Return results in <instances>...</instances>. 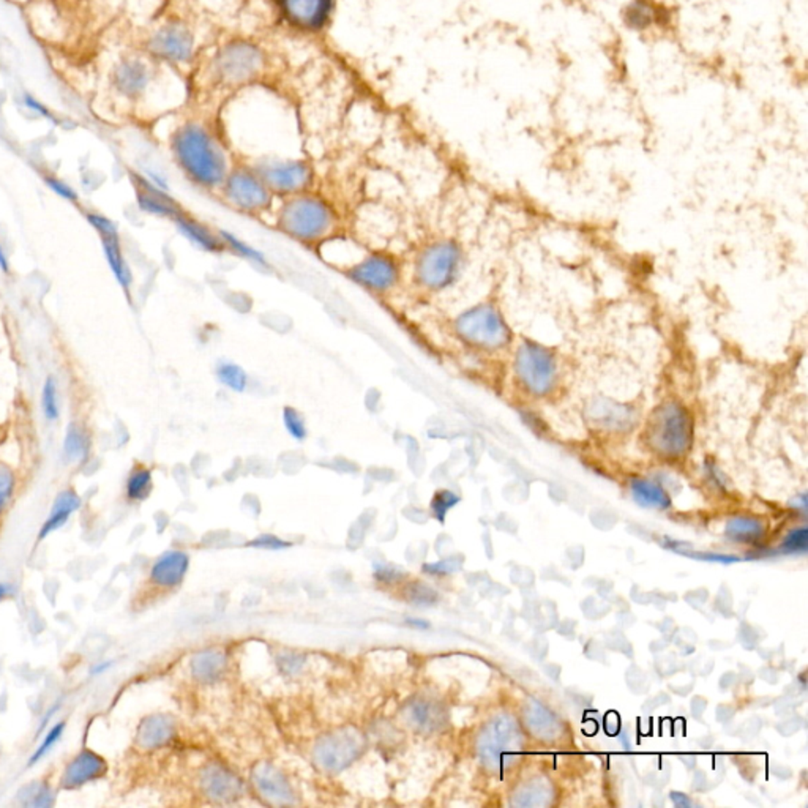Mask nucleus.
Here are the masks:
<instances>
[{
    "instance_id": "1",
    "label": "nucleus",
    "mask_w": 808,
    "mask_h": 808,
    "mask_svg": "<svg viewBox=\"0 0 808 808\" xmlns=\"http://www.w3.org/2000/svg\"><path fill=\"white\" fill-rule=\"evenodd\" d=\"M178 166L188 177L204 188H218L228 177V159L209 132L196 123L178 128L172 140Z\"/></svg>"
},
{
    "instance_id": "2",
    "label": "nucleus",
    "mask_w": 808,
    "mask_h": 808,
    "mask_svg": "<svg viewBox=\"0 0 808 808\" xmlns=\"http://www.w3.org/2000/svg\"><path fill=\"white\" fill-rule=\"evenodd\" d=\"M280 230L304 243L322 242L337 226V213L322 197L293 195L283 204L278 218Z\"/></svg>"
},
{
    "instance_id": "3",
    "label": "nucleus",
    "mask_w": 808,
    "mask_h": 808,
    "mask_svg": "<svg viewBox=\"0 0 808 808\" xmlns=\"http://www.w3.org/2000/svg\"><path fill=\"white\" fill-rule=\"evenodd\" d=\"M646 436L650 447L665 457H681L694 438L692 414L677 401H667L650 414Z\"/></svg>"
},
{
    "instance_id": "4",
    "label": "nucleus",
    "mask_w": 808,
    "mask_h": 808,
    "mask_svg": "<svg viewBox=\"0 0 808 808\" xmlns=\"http://www.w3.org/2000/svg\"><path fill=\"white\" fill-rule=\"evenodd\" d=\"M463 253L452 241H438L421 250L414 262V280L419 286L438 293L457 280Z\"/></svg>"
},
{
    "instance_id": "5",
    "label": "nucleus",
    "mask_w": 808,
    "mask_h": 808,
    "mask_svg": "<svg viewBox=\"0 0 808 808\" xmlns=\"http://www.w3.org/2000/svg\"><path fill=\"white\" fill-rule=\"evenodd\" d=\"M516 379L529 395L547 396L551 394L558 384V360L551 350L543 348L534 341H522L516 350L515 362Z\"/></svg>"
},
{
    "instance_id": "6",
    "label": "nucleus",
    "mask_w": 808,
    "mask_h": 808,
    "mask_svg": "<svg viewBox=\"0 0 808 808\" xmlns=\"http://www.w3.org/2000/svg\"><path fill=\"white\" fill-rule=\"evenodd\" d=\"M455 331L466 344L477 350H501L512 340L509 325L493 305H477L461 313L455 321Z\"/></svg>"
},
{
    "instance_id": "7",
    "label": "nucleus",
    "mask_w": 808,
    "mask_h": 808,
    "mask_svg": "<svg viewBox=\"0 0 808 808\" xmlns=\"http://www.w3.org/2000/svg\"><path fill=\"white\" fill-rule=\"evenodd\" d=\"M522 747L520 726L509 715H499L491 720L480 734L477 744L478 755L490 769H501L507 766L509 761L515 759Z\"/></svg>"
},
{
    "instance_id": "8",
    "label": "nucleus",
    "mask_w": 808,
    "mask_h": 808,
    "mask_svg": "<svg viewBox=\"0 0 808 808\" xmlns=\"http://www.w3.org/2000/svg\"><path fill=\"white\" fill-rule=\"evenodd\" d=\"M215 73L224 84H243L255 79L264 67L261 50L247 41H232L218 51Z\"/></svg>"
},
{
    "instance_id": "9",
    "label": "nucleus",
    "mask_w": 808,
    "mask_h": 808,
    "mask_svg": "<svg viewBox=\"0 0 808 808\" xmlns=\"http://www.w3.org/2000/svg\"><path fill=\"white\" fill-rule=\"evenodd\" d=\"M222 186L228 203L239 211L259 213L272 205L274 193L256 171L236 169L230 172Z\"/></svg>"
},
{
    "instance_id": "10",
    "label": "nucleus",
    "mask_w": 808,
    "mask_h": 808,
    "mask_svg": "<svg viewBox=\"0 0 808 808\" xmlns=\"http://www.w3.org/2000/svg\"><path fill=\"white\" fill-rule=\"evenodd\" d=\"M348 277L371 293L386 294L400 281L401 268L394 256L373 253L348 268Z\"/></svg>"
},
{
    "instance_id": "11",
    "label": "nucleus",
    "mask_w": 808,
    "mask_h": 808,
    "mask_svg": "<svg viewBox=\"0 0 808 808\" xmlns=\"http://www.w3.org/2000/svg\"><path fill=\"white\" fill-rule=\"evenodd\" d=\"M362 736L352 730H340L331 732L319 740L314 749V759L319 767L329 772H340L346 769L360 751H362Z\"/></svg>"
},
{
    "instance_id": "12",
    "label": "nucleus",
    "mask_w": 808,
    "mask_h": 808,
    "mask_svg": "<svg viewBox=\"0 0 808 808\" xmlns=\"http://www.w3.org/2000/svg\"><path fill=\"white\" fill-rule=\"evenodd\" d=\"M256 172L272 193L275 191L287 196L304 193L312 182L310 166L297 159L266 161L258 166Z\"/></svg>"
},
{
    "instance_id": "13",
    "label": "nucleus",
    "mask_w": 808,
    "mask_h": 808,
    "mask_svg": "<svg viewBox=\"0 0 808 808\" xmlns=\"http://www.w3.org/2000/svg\"><path fill=\"white\" fill-rule=\"evenodd\" d=\"M277 4L291 26L319 31L331 18L335 0H277Z\"/></svg>"
},
{
    "instance_id": "14",
    "label": "nucleus",
    "mask_w": 808,
    "mask_h": 808,
    "mask_svg": "<svg viewBox=\"0 0 808 808\" xmlns=\"http://www.w3.org/2000/svg\"><path fill=\"white\" fill-rule=\"evenodd\" d=\"M87 220L95 228L96 232L100 234L103 250H104V255H106V261H108L109 268L114 274L115 280L119 281V285L128 293L130 286H132L133 277H132L130 268H128L127 261L123 258L121 239H119V234H117L115 224L109 218L98 215V213H89Z\"/></svg>"
},
{
    "instance_id": "15",
    "label": "nucleus",
    "mask_w": 808,
    "mask_h": 808,
    "mask_svg": "<svg viewBox=\"0 0 808 808\" xmlns=\"http://www.w3.org/2000/svg\"><path fill=\"white\" fill-rule=\"evenodd\" d=\"M193 35L180 24L161 27L150 41L153 54L168 62H186L193 56Z\"/></svg>"
},
{
    "instance_id": "16",
    "label": "nucleus",
    "mask_w": 808,
    "mask_h": 808,
    "mask_svg": "<svg viewBox=\"0 0 808 808\" xmlns=\"http://www.w3.org/2000/svg\"><path fill=\"white\" fill-rule=\"evenodd\" d=\"M586 415L589 421L598 428L612 430V431H622L631 428L637 421V411L619 401L610 398H598L592 401L586 409Z\"/></svg>"
},
{
    "instance_id": "17",
    "label": "nucleus",
    "mask_w": 808,
    "mask_h": 808,
    "mask_svg": "<svg viewBox=\"0 0 808 808\" xmlns=\"http://www.w3.org/2000/svg\"><path fill=\"white\" fill-rule=\"evenodd\" d=\"M134 186H136L138 204L147 213L174 220L184 212L177 201H174L169 195H166L165 191L157 185H153L150 180L141 177V176H134Z\"/></svg>"
},
{
    "instance_id": "18",
    "label": "nucleus",
    "mask_w": 808,
    "mask_h": 808,
    "mask_svg": "<svg viewBox=\"0 0 808 808\" xmlns=\"http://www.w3.org/2000/svg\"><path fill=\"white\" fill-rule=\"evenodd\" d=\"M174 223L180 231V234L186 237L197 249L207 251V253H222L226 250L220 234H215L207 224L197 222L190 215H186L185 212L174 218Z\"/></svg>"
},
{
    "instance_id": "19",
    "label": "nucleus",
    "mask_w": 808,
    "mask_h": 808,
    "mask_svg": "<svg viewBox=\"0 0 808 808\" xmlns=\"http://www.w3.org/2000/svg\"><path fill=\"white\" fill-rule=\"evenodd\" d=\"M256 788L266 799L278 803H289L294 801V793L291 785L287 783L280 770L275 769L268 764H261L253 772Z\"/></svg>"
},
{
    "instance_id": "20",
    "label": "nucleus",
    "mask_w": 808,
    "mask_h": 808,
    "mask_svg": "<svg viewBox=\"0 0 808 808\" xmlns=\"http://www.w3.org/2000/svg\"><path fill=\"white\" fill-rule=\"evenodd\" d=\"M188 564V554L184 551H169L153 564L150 579L161 587L178 586L184 581Z\"/></svg>"
},
{
    "instance_id": "21",
    "label": "nucleus",
    "mask_w": 808,
    "mask_h": 808,
    "mask_svg": "<svg viewBox=\"0 0 808 808\" xmlns=\"http://www.w3.org/2000/svg\"><path fill=\"white\" fill-rule=\"evenodd\" d=\"M203 786H204L205 793L211 795L212 799H217V801H231L241 794V789H242V785L237 780V776H232L230 770L218 767V766L204 770Z\"/></svg>"
},
{
    "instance_id": "22",
    "label": "nucleus",
    "mask_w": 808,
    "mask_h": 808,
    "mask_svg": "<svg viewBox=\"0 0 808 808\" xmlns=\"http://www.w3.org/2000/svg\"><path fill=\"white\" fill-rule=\"evenodd\" d=\"M104 770H106V766H104V761H103L102 758L96 757L90 751H84L77 759H73V763L68 766L62 782H64L65 786L75 788V786L92 782L98 776H102Z\"/></svg>"
},
{
    "instance_id": "23",
    "label": "nucleus",
    "mask_w": 808,
    "mask_h": 808,
    "mask_svg": "<svg viewBox=\"0 0 808 808\" xmlns=\"http://www.w3.org/2000/svg\"><path fill=\"white\" fill-rule=\"evenodd\" d=\"M79 507H81V497L77 496L75 491H64V493H60L58 499H56V503L52 505L51 513H50L48 520H46L45 524H43V528H41L40 539H45V537H48L51 532H54L56 529L64 526L65 522H68V518H70Z\"/></svg>"
},
{
    "instance_id": "24",
    "label": "nucleus",
    "mask_w": 808,
    "mask_h": 808,
    "mask_svg": "<svg viewBox=\"0 0 808 808\" xmlns=\"http://www.w3.org/2000/svg\"><path fill=\"white\" fill-rule=\"evenodd\" d=\"M526 723L529 730L541 739H554L559 734L558 719L548 711L547 707L537 703H531L526 707Z\"/></svg>"
},
{
    "instance_id": "25",
    "label": "nucleus",
    "mask_w": 808,
    "mask_h": 808,
    "mask_svg": "<svg viewBox=\"0 0 808 808\" xmlns=\"http://www.w3.org/2000/svg\"><path fill=\"white\" fill-rule=\"evenodd\" d=\"M226 667V656L222 650H204L193 658L191 668L197 681L213 682Z\"/></svg>"
},
{
    "instance_id": "26",
    "label": "nucleus",
    "mask_w": 808,
    "mask_h": 808,
    "mask_svg": "<svg viewBox=\"0 0 808 808\" xmlns=\"http://www.w3.org/2000/svg\"><path fill=\"white\" fill-rule=\"evenodd\" d=\"M631 495L640 505L652 507V509H668L669 496L660 485L654 484L650 480L635 478L631 482Z\"/></svg>"
},
{
    "instance_id": "27",
    "label": "nucleus",
    "mask_w": 808,
    "mask_h": 808,
    "mask_svg": "<svg viewBox=\"0 0 808 808\" xmlns=\"http://www.w3.org/2000/svg\"><path fill=\"white\" fill-rule=\"evenodd\" d=\"M149 81L147 68L141 62H127L117 71V86L128 95H136Z\"/></svg>"
},
{
    "instance_id": "28",
    "label": "nucleus",
    "mask_w": 808,
    "mask_h": 808,
    "mask_svg": "<svg viewBox=\"0 0 808 808\" xmlns=\"http://www.w3.org/2000/svg\"><path fill=\"white\" fill-rule=\"evenodd\" d=\"M217 379L223 387L231 392L243 394L249 388V375L247 371L234 362H220L215 369Z\"/></svg>"
},
{
    "instance_id": "29",
    "label": "nucleus",
    "mask_w": 808,
    "mask_h": 808,
    "mask_svg": "<svg viewBox=\"0 0 808 808\" xmlns=\"http://www.w3.org/2000/svg\"><path fill=\"white\" fill-rule=\"evenodd\" d=\"M218 234L222 237L224 247L230 249L232 253L241 256L245 261L253 262V264H258L261 268H268V259H266V256L259 250H256L255 247L243 242L230 231H218Z\"/></svg>"
},
{
    "instance_id": "30",
    "label": "nucleus",
    "mask_w": 808,
    "mask_h": 808,
    "mask_svg": "<svg viewBox=\"0 0 808 808\" xmlns=\"http://www.w3.org/2000/svg\"><path fill=\"white\" fill-rule=\"evenodd\" d=\"M174 734V728L171 723L161 717H153L144 723V728L141 731V740L144 747H159L166 744Z\"/></svg>"
},
{
    "instance_id": "31",
    "label": "nucleus",
    "mask_w": 808,
    "mask_h": 808,
    "mask_svg": "<svg viewBox=\"0 0 808 808\" xmlns=\"http://www.w3.org/2000/svg\"><path fill=\"white\" fill-rule=\"evenodd\" d=\"M726 532L734 540H757L763 535V524L753 518H734L728 522Z\"/></svg>"
},
{
    "instance_id": "32",
    "label": "nucleus",
    "mask_w": 808,
    "mask_h": 808,
    "mask_svg": "<svg viewBox=\"0 0 808 808\" xmlns=\"http://www.w3.org/2000/svg\"><path fill=\"white\" fill-rule=\"evenodd\" d=\"M152 490V472L147 468H136L128 477L127 496L132 501H142Z\"/></svg>"
},
{
    "instance_id": "33",
    "label": "nucleus",
    "mask_w": 808,
    "mask_h": 808,
    "mask_svg": "<svg viewBox=\"0 0 808 808\" xmlns=\"http://www.w3.org/2000/svg\"><path fill=\"white\" fill-rule=\"evenodd\" d=\"M89 449V438L83 428L71 425L67 431L64 452L68 459H83Z\"/></svg>"
},
{
    "instance_id": "34",
    "label": "nucleus",
    "mask_w": 808,
    "mask_h": 808,
    "mask_svg": "<svg viewBox=\"0 0 808 808\" xmlns=\"http://www.w3.org/2000/svg\"><path fill=\"white\" fill-rule=\"evenodd\" d=\"M41 406H43V414L50 422L58 421L60 415V404H59L58 382L48 376L43 390H41Z\"/></svg>"
},
{
    "instance_id": "35",
    "label": "nucleus",
    "mask_w": 808,
    "mask_h": 808,
    "mask_svg": "<svg viewBox=\"0 0 808 808\" xmlns=\"http://www.w3.org/2000/svg\"><path fill=\"white\" fill-rule=\"evenodd\" d=\"M281 417H283V425H285L287 433L293 440H306L308 428H306L305 417L300 414L299 409L293 408V406H285Z\"/></svg>"
},
{
    "instance_id": "36",
    "label": "nucleus",
    "mask_w": 808,
    "mask_h": 808,
    "mask_svg": "<svg viewBox=\"0 0 808 808\" xmlns=\"http://www.w3.org/2000/svg\"><path fill=\"white\" fill-rule=\"evenodd\" d=\"M459 503V497L449 490H440L434 495L431 501V510L433 515L440 522H446V515L449 510L453 509Z\"/></svg>"
},
{
    "instance_id": "37",
    "label": "nucleus",
    "mask_w": 808,
    "mask_h": 808,
    "mask_svg": "<svg viewBox=\"0 0 808 808\" xmlns=\"http://www.w3.org/2000/svg\"><path fill=\"white\" fill-rule=\"evenodd\" d=\"M411 717H413V722L421 728H430V726L436 725V722H438V713H436L434 706L428 703H422V701L413 704Z\"/></svg>"
},
{
    "instance_id": "38",
    "label": "nucleus",
    "mask_w": 808,
    "mask_h": 808,
    "mask_svg": "<svg viewBox=\"0 0 808 808\" xmlns=\"http://www.w3.org/2000/svg\"><path fill=\"white\" fill-rule=\"evenodd\" d=\"M64 731L65 723H58V725L54 726V728H51V730L48 731V734H46V738L43 739V742H41V745H40L39 749H37V750H35V753H33L32 758H31V761H29V764L32 766V764L39 763L40 759L45 757L48 751L51 750L52 747H54V744L58 742L59 739L62 738V734H64Z\"/></svg>"
},
{
    "instance_id": "39",
    "label": "nucleus",
    "mask_w": 808,
    "mask_h": 808,
    "mask_svg": "<svg viewBox=\"0 0 808 808\" xmlns=\"http://www.w3.org/2000/svg\"><path fill=\"white\" fill-rule=\"evenodd\" d=\"M808 531L807 528L795 529L786 537V540L783 543L785 551L788 553H799L805 551L808 547Z\"/></svg>"
},
{
    "instance_id": "40",
    "label": "nucleus",
    "mask_w": 808,
    "mask_h": 808,
    "mask_svg": "<svg viewBox=\"0 0 808 808\" xmlns=\"http://www.w3.org/2000/svg\"><path fill=\"white\" fill-rule=\"evenodd\" d=\"M14 474H12V471H10L8 468L0 465V512L4 510V507H5L8 501H10L12 493H14Z\"/></svg>"
},
{
    "instance_id": "41",
    "label": "nucleus",
    "mask_w": 808,
    "mask_h": 808,
    "mask_svg": "<svg viewBox=\"0 0 808 808\" xmlns=\"http://www.w3.org/2000/svg\"><path fill=\"white\" fill-rule=\"evenodd\" d=\"M250 547L262 548V549H283V548L291 547V543L283 541L275 537V535H259L255 540L249 543Z\"/></svg>"
},
{
    "instance_id": "42",
    "label": "nucleus",
    "mask_w": 808,
    "mask_h": 808,
    "mask_svg": "<svg viewBox=\"0 0 808 808\" xmlns=\"http://www.w3.org/2000/svg\"><path fill=\"white\" fill-rule=\"evenodd\" d=\"M46 184H48V186H50V188H52V190L56 191L59 196L64 197V199H67V201H77V191L73 190V188H71V186H68V185L64 184L62 180H58V178L54 177H48L46 178Z\"/></svg>"
},
{
    "instance_id": "43",
    "label": "nucleus",
    "mask_w": 808,
    "mask_h": 808,
    "mask_svg": "<svg viewBox=\"0 0 808 808\" xmlns=\"http://www.w3.org/2000/svg\"><path fill=\"white\" fill-rule=\"evenodd\" d=\"M26 103L29 108H32L33 111L41 113V114L45 115V117H48V119H51V115H50V113H48V109H46L45 106H41V104H40L37 100H33L32 96H26Z\"/></svg>"
},
{
    "instance_id": "44",
    "label": "nucleus",
    "mask_w": 808,
    "mask_h": 808,
    "mask_svg": "<svg viewBox=\"0 0 808 808\" xmlns=\"http://www.w3.org/2000/svg\"><path fill=\"white\" fill-rule=\"evenodd\" d=\"M671 799L675 801L676 805L677 807H692V801L688 799L685 794H679V793H673L671 794Z\"/></svg>"
},
{
    "instance_id": "45",
    "label": "nucleus",
    "mask_w": 808,
    "mask_h": 808,
    "mask_svg": "<svg viewBox=\"0 0 808 808\" xmlns=\"http://www.w3.org/2000/svg\"><path fill=\"white\" fill-rule=\"evenodd\" d=\"M406 622H408V625H411V627H414V629H421V631L430 629V624H428L427 621H423V619H408Z\"/></svg>"
},
{
    "instance_id": "46",
    "label": "nucleus",
    "mask_w": 808,
    "mask_h": 808,
    "mask_svg": "<svg viewBox=\"0 0 808 808\" xmlns=\"http://www.w3.org/2000/svg\"><path fill=\"white\" fill-rule=\"evenodd\" d=\"M0 268L4 270V272H8V261L5 255H4V251L0 249Z\"/></svg>"
},
{
    "instance_id": "47",
    "label": "nucleus",
    "mask_w": 808,
    "mask_h": 808,
    "mask_svg": "<svg viewBox=\"0 0 808 808\" xmlns=\"http://www.w3.org/2000/svg\"><path fill=\"white\" fill-rule=\"evenodd\" d=\"M8 591H10V587L5 583H0V600L2 598L7 597Z\"/></svg>"
}]
</instances>
